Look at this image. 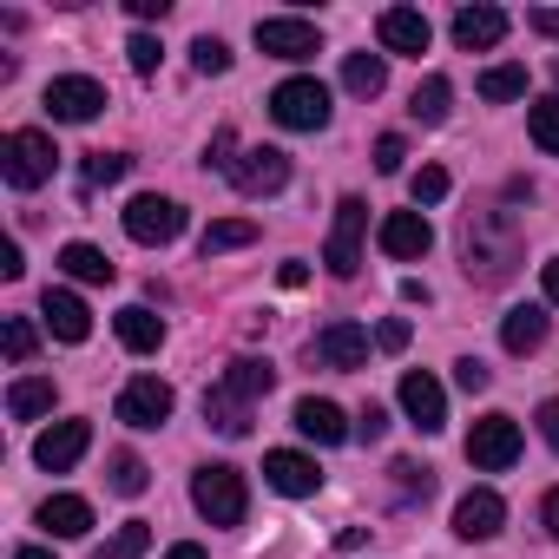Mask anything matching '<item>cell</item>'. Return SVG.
Wrapping results in <instances>:
<instances>
[{"instance_id":"obj_33","label":"cell","mask_w":559,"mask_h":559,"mask_svg":"<svg viewBox=\"0 0 559 559\" xmlns=\"http://www.w3.org/2000/svg\"><path fill=\"white\" fill-rule=\"evenodd\" d=\"M145 546H152V526H145V520H126V526L93 552V559H145Z\"/></svg>"},{"instance_id":"obj_19","label":"cell","mask_w":559,"mask_h":559,"mask_svg":"<svg viewBox=\"0 0 559 559\" xmlns=\"http://www.w3.org/2000/svg\"><path fill=\"white\" fill-rule=\"evenodd\" d=\"M297 435H310L317 448H336V441H349V435H356V421H343V408H336V402L304 395V402H297Z\"/></svg>"},{"instance_id":"obj_44","label":"cell","mask_w":559,"mask_h":559,"mask_svg":"<svg viewBox=\"0 0 559 559\" xmlns=\"http://www.w3.org/2000/svg\"><path fill=\"white\" fill-rule=\"evenodd\" d=\"M230 152H237V132H230V126H224V132H217V139H211V152H204V165H211V171H230V165H237V158H230Z\"/></svg>"},{"instance_id":"obj_23","label":"cell","mask_w":559,"mask_h":559,"mask_svg":"<svg viewBox=\"0 0 559 559\" xmlns=\"http://www.w3.org/2000/svg\"><path fill=\"white\" fill-rule=\"evenodd\" d=\"M500 343H507V356H533V349L546 343V304H520V310H507Z\"/></svg>"},{"instance_id":"obj_32","label":"cell","mask_w":559,"mask_h":559,"mask_svg":"<svg viewBox=\"0 0 559 559\" xmlns=\"http://www.w3.org/2000/svg\"><path fill=\"white\" fill-rule=\"evenodd\" d=\"M243 243H257V224H250V217H217V224L204 230V257H217V250H243Z\"/></svg>"},{"instance_id":"obj_35","label":"cell","mask_w":559,"mask_h":559,"mask_svg":"<svg viewBox=\"0 0 559 559\" xmlns=\"http://www.w3.org/2000/svg\"><path fill=\"white\" fill-rule=\"evenodd\" d=\"M152 487V467L139 461V454H112V493H126V500H139Z\"/></svg>"},{"instance_id":"obj_54","label":"cell","mask_w":559,"mask_h":559,"mask_svg":"<svg viewBox=\"0 0 559 559\" xmlns=\"http://www.w3.org/2000/svg\"><path fill=\"white\" fill-rule=\"evenodd\" d=\"M539 513H546V526H552V539H559V487L546 493V507H539Z\"/></svg>"},{"instance_id":"obj_26","label":"cell","mask_w":559,"mask_h":559,"mask_svg":"<svg viewBox=\"0 0 559 559\" xmlns=\"http://www.w3.org/2000/svg\"><path fill=\"white\" fill-rule=\"evenodd\" d=\"M60 270L73 276V284H112V276H119V263H112L99 243H67V250H60Z\"/></svg>"},{"instance_id":"obj_42","label":"cell","mask_w":559,"mask_h":559,"mask_svg":"<svg viewBox=\"0 0 559 559\" xmlns=\"http://www.w3.org/2000/svg\"><path fill=\"white\" fill-rule=\"evenodd\" d=\"M454 382H461V389H467V395H480V389H487V382H493V369H487V362H480V356H461V362H454Z\"/></svg>"},{"instance_id":"obj_3","label":"cell","mask_w":559,"mask_h":559,"mask_svg":"<svg viewBox=\"0 0 559 559\" xmlns=\"http://www.w3.org/2000/svg\"><path fill=\"white\" fill-rule=\"evenodd\" d=\"M53 165H60V152H53L47 132H8L0 139V178L14 191H40L53 178Z\"/></svg>"},{"instance_id":"obj_36","label":"cell","mask_w":559,"mask_h":559,"mask_svg":"<svg viewBox=\"0 0 559 559\" xmlns=\"http://www.w3.org/2000/svg\"><path fill=\"white\" fill-rule=\"evenodd\" d=\"M389 474H395V493H402V500H428V493H435V467H415V461H395Z\"/></svg>"},{"instance_id":"obj_55","label":"cell","mask_w":559,"mask_h":559,"mask_svg":"<svg viewBox=\"0 0 559 559\" xmlns=\"http://www.w3.org/2000/svg\"><path fill=\"white\" fill-rule=\"evenodd\" d=\"M14 559H53V552H47V546H21Z\"/></svg>"},{"instance_id":"obj_7","label":"cell","mask_w":559,"mask_h":559,"mask_svg":"<svg viewBox=\"0 0 559 559\" xmlns=\"http://www.w3.org/2000/svg\"><path fill=\"white\" fill-rule=\"evenodd\" d=\"M467 461H474L480 474H507V467L520 461V421H513V415H480V421L467 428Z\"/></svg>"},{"instance_id":"obj_53","label":"cell","mask_w":559,"mask_h":559,"mask_svg":"<svg viewBox=\"0 0 559 559\" xmlns=\"http://www.w3.org/2000/svg\"><path fill=\"white\" fill-rule=\"evenodd\" d=\"M165 559H211V552H204V546H191V539H178V546H171Z\"/></svg>"},{"instance_id":"obj_15","label":"cell","mask_w":559,"mask_h":559,"mask_svg":"<svg viewBox=\"0 0 559 559\" xmlns=\"http://www.w3.org/2000/svg\"><path fill=\"white\" fill-rule=\"evenodd\" d=\"M402 415H408L421 435H441V428H448V389H441L435 376L408 369V376H402Z\"/></svg>"},{"instance_id":"obj_28","label":"cell","mask_w":559,"mask_h":559,"mask_svg":"<svg viewBox=\"0 0 559 559\" xmlns=\"http://www.w3.org/2000/svg\"><path fill=\"white\" fill-rule=\"evenodd\" d=\"M343 86H349L356 99H376V93L389 86V53H349V60H343Z\"/></svg>"},{"instance_id":"obj_43","label":"cell","mask_w":559,"mask_h":559,"mask_svg":"<svg viewBox=\"0 0 559 559\" xmlns=\"http://www.w3.org/2000/svg\"><path fill=\"white\" fill-rule=\"evenodd\" d=\"M382 435H389V408H382V402H369V408L356 415V441H382Z\"/></svg>"},{"instance_id":"obj_8","label":"cell","mask_w":559,"mask_h":559,"mask_svg":"<svg viewBox=\"0 0 559 559\" xmlns=\"http://www.w3.org/2000/svg\"><path fill=\"white\" fill-rule=\"evenodd\" d=\"M230 185H237L243 198H270V191H284V185H290V152H276V145H250V152H237Z\"/></svg>"},{"instance_id":"obj_21","label":"cell","mask_w":559,"mask_h":559,"mask_svg":"<svg viewBox=\"0 0 559 559\" xmlns=\"http://www.w3.org/2000/svg\"><path fill=\"white\" fill-rule=\"evenodd\" d=\"M40 317H47V330H53L60 343H86V336H93V310H86L73 290H47V297H40Z\"/></svg>"},{"instance_id":"obj_38","label":"cell","mask_w":559,"mask_h":559,"mask_svg":"<svg viewBox=\"0 0 559 559\" xmlns=\"http://www.w3.org/2000/svg\"><path fill=\"white\" fill-rule=\"evenodd\" d=\"M126 171H132L126 152H93V158H86V185H119Z\"/></svg>"},{"instance_id":"obj_17","label":"cell","mask_w":559,"mask_h":559,"mask_svg":"<svg viewBox=\"0 0 559 559\" xmlns=\"http://www.w3.org/2000/svg\"><path fill=\"white\" fill-rule=\"evenodd\" d=\"M376 34H382V53H402V60H421L428 53V14H415V8H389L382 21H376Z\"/></svg>"},{"instance_id":"obj_1","label":"cell","mask_w":559,"mask_h":559,"mask_svg":"<svg viewBox=\"0 0 559 559\" xmlns=\"http://www.w3.org/2000/svg\"><path fill=\"white\" fill-rule=\"evenodd\" d=\"M461 270L474 276V284H507V276L520 270V224L513 211H467L461 217Z\"/></svg>"},{"instance_id":"obj_14","label":"cell","mask_w":559,"mask_h":559,"mask_svg":"<svg viewBox=\"0 0 559 559\" xmlns=\"http://www.w3.org/2000/svg\"><path fill=\"white\" fill-rule=\"evenodd\" d=\"M376 243H382V257H395V263H415V257H428V243H435V224H428L421 211H389V217L376 224Z\"/></svg>"},{"instance_id":"obj_9","label":"cell","mask_w":559,"mask_h":559,"mask_svg":"<svg viewBox=\"0 0 559 559\" xmlns=\"http://www.w3.org/2000/svg\"><path fill=\"white\" fill-rule=\"evenodd\" d=\"M310 356H317L323 369H336V376H356V369L369 362V330H362V323H349V317H336V323H323V330H317Z\"/></svg>"},{"instance_id":"obj_4","label":"cell","mask_w":559,"mask_h":559,"mask_svg":"<svg viewBox=\"0 0 559 559\" xmlns=\"http://www.w3.org/2000/svg\"><path fill=\"white\" fill-rule=\"evenodd\" d=\"M270 119L284 132H323L330 126V86L323 80H284L270 93Z\"/></svg>"},{"instance_id":"obj_30","label":"cell","mask_w":559,"mask_h":559,"mask_svg":"<svg viewBox=\"0 0 559 559\" xmlns=\"http://www.w3.org/2000/svg\"><path fill=\"white\" fill-rule=\"evenodd\" d=\"M8 415H14V421H40V415H53V382H47V376H21V382L8 389Z\"/></svg>"},{"instance_id":"obj_16","label":"cell","mask_w":559,"mask_h":559,"mask_svg":"<svg viewBox=\"0 0 559 559\" xmlns=\"http://www.w3.org/2000/svg\"><path fill=\"white\" fill-rule=\"evenodd\" d=\"M86 448H93V421H53V428L34 441V461H40L47 474H67Z\"/></svg>"},{"instance_id":"obj_39","label":"cell","mask_w":559,"mask_h":559,"mask_svg":"<svg viewBox=\"0 0 559 559\" xmlns=\"http://www.w3.org/2000/svg\"><path fill=\"white\" fill-rule=\"evenodd\" d=\"M191 67H198V73H204V80H211V73H230V47H224V40H211V34H204V40H198V47H191Z\"/></svg>"},{"instance_id":"obj_49","label":"cell","mask_w":559,"mask_h":559,"mask_svg":"<svg viewBox=\"0 0 559 559\" xmlns=\"http://www.w3.org/2000/svg\"><path fill=\"white\" fill-rule=\"evenodd\" d=\"M276 284H284V290H304V284H310V263H297V257H290L284 270H276Z\"/></svg>"},{"instance_id":"obj_37","label":"cell","mask_w":559,"mask_h":559,"mask_svg":"<svg viewBox=\"0 0 559 559\" xmlns=\"http://www.w3.org/2000/svg\"><path fill=\"white\" fill-rule=\"evenodd\" d=\"M408 198H415V211H421V204H441V198H448V171H441V165H421V171L408 178Z\"/></svg>"},{"instance_id":"obj_6","label":"cell","mask_w":559,"mask_h":559,"mask_svg":"<svg viewBox=\"0 0 559 559\" xmlns=\"http://www.w3.org/2000/svg\"><path fill=\"white\" fill-rule=\"evenodd\" d=\"M362 237H369V204L362 198H343L336 204V224H330V243H323L330 276H356L362 270Z\"/></svg>"},{"instance_id":"obj_12","label":"cell","mask_w":559,"mask_h":559,"mask_svg":"<svg viewBox=\"0 0 559 559\" xmlns=\"http://www.w3.org/2000/svg\"><path fill=\"white\" fill-rule=\"evenodd\" d=\"M126 237H132V243H178V237H185V211H178L171 198H152V191H145V198L126 204Z\"/></svg>"},{"instance_id":"obj_10","label":"cell","mask_w":559,"mask_h":559,"mask_svg":"<svg viewBox=\"0 0 559 559\" xmlns=\"http://www.w3.org/2000/svg\"><path fill=\"white\" fill-rule=\"evenodd\" d=\"M171 408H178V395H171V382H158V376H132V382L119 389V421H126V428H165Z\"/></svg>"},{"instance_id":"obj_18","label":"cell","mask_w":559,"mask_h":559,"mask_svg":"<svg viewBox=\"0 0 559 559\" xmlns=\"http://www.w3.org/2000/svg\"><path fill=\"white\" fill-rule=\"evenodd\" d=\"M500 520H507V500H500L493 487H474V493L454 500V533H461V539H493Z\"/></svg>"},{"instance_id":"obj_34","label":"cell","mask_w":559,"mask_h":559,"mask_svg":"<svg viewBox=\"0 0 559 559\" xmlns=\"http://www.w3.org/2000/svg\"><path fill=\"white\" fill-rule=\"evenodd\" d=\"M526 132L539 152H559V99H533L526 106Z\"/></svg>"},{"instance_id":"obj_46","label":"cell","mask_w":559,"mask_h":559,"mask_svg":"<svg viewBox=\"0 0 559 559\" xmlns=\"http://www.w3.org/2000/svg\"><path fill=\"white\" fill-rule=\"evenodd\" d=\"M408 336H415V330H408L402 317H389V323L376 330V349H389V356H402V349H408Z\"/></svg>"},{"instance_id":"obj_48","label":"cell","mask_w":559,"mask_h":559,"mask_svg":"<svg viewBox=\"0 0 559 559\" xmlns=\"http://www.w3.org/2000/svg\"><path fill=\"white\" fill-rule=\"evenodd\" d=\"M539 290H546V310H559V257L539 263Z\"/></svg>"},{"instance_id":"obj_22","label":"cell","mask_w":559,"mask_h":559,"mask_svg":"<svg viewBox=\"0 0 559 559\" xmlns=\"http://www.w3.org/2000/svg\"><path fill=\"white\" fill-rule=\"evenodd\" d=\"M112 330H119V343H126L132 356H152V349L165 343V317H152L145 304H126V310L112 317Z\"/></svg>"},{"instance_id":"obj_25","label":"cell","mask_w":559,"mask_h":559,"mask_svg":"<svg viewBox=\"0 0 559 559\" xmlns=\"http://www.w3.org/2000/svg\"><path fill=\"white\" fill-rule=\"evenodd\" d=\"M40 526H47L53 539H80V533H93V507H86L80 493H53V500L40 507Z\"/></svg>"},{"instance_id":"obj_2","label":"cell","mask_w":559,"mask_h":559,"mask_svg":"<svg viewBox=\"0 0 559 559\" xmlns=\"http://www.w3.org/2000/svg\"><path fill=\"white\" fill-rule=\"evenodd\" d=\"M191 507H198L211 526H243V513H250V487H243V474H237L230 461H211V467L191 474Z\"/></svg>"},{"instance_id":"obj_52","label":"cell","mask_w":559,"mask_h":559,"mask_svg":"<svg viewBox=\"0 0 559 559\" xmlns=\"http://www.w3.org/2000/svg\"><path fill=\"white\" fill-rule=\"evenodd\" d=\"M21 270H27V263H21V243H8V250H0V276H8V284H14Z\"/></svg>"},{"instance_id":"obj_29","label":"cell","mask_w":559,"mask_h":559,"mask_svg":"<svg viewBox=\"0 0 559 559\" xmlns=\"http://www.w3.org/2000/svg\"><path fill=\"white\" fill-rule=\"evenodd\" d=\"M448 106H454V80H448V73H428V80L415 86V99H408V119L441 126V119H448Z\"/></svg>"},{"instance_id":"obj_41","label":"cell","mask_w":559,"mask_h":559,"mask_svg":"<svg viewBox=\"0 0 559 559\" xmlns=\"http://www.w3.org/2000/svg\"><path fill=\"white\" fill-rule=\"evenodd\" d=\"M126 53H132V73H145V80H152V73H158V60H165V47H158L152 34H132V40H126Z\"/></svg>"},{"instance_id":"obj_11","label":"cell","mask_w":559,"mask_h":559,"mask_svg":"<svg viewBox=\"0 0 559 559\" xmlns=\"http://www.w3.org/2000/svg\"><path fill=\"white\" fill-rule=\"evenodd\" d=\"M257 47H263L270 60H317V53H323V34H317V21L276 14V21H257Z\"/></svg>"},{"instance_id":"obj_40","label":"cell","mask_w":559,"mask_h":559,"mask_svg":"<svg viewBox=\"0 0 559 559\" xmlns=\"http://www.w3.org/2000/svg\"><path fill=\"white\" fill-rule=\"evenodd\" d=\"M34 349H40L34 323L27 317H8V362H34Z\"/></svg>"},{"instance_id":"obj_47","label":"cell","mask_w":559,"mask_h":559,"mask_svg":"<svg viewBox=\"0 0 559 559\" xmlns=\"http://www.w3.org/2000/svg\"><path fill=\"white\" fill-rule=\"evenodd\" d=\"M539 441L559 454V395H552V402H539Z\"/></svg>"},{"instance_id":"obj_5","label":"cell","mask_w":559,"mask_h":559,"mask_svg":"<svg viewBox=\"0 0 559 559\" xmlns=\"http://www.w3.org/2000/svg\"><path fill=\"white\" fill-rule=\"evenodd\" d=\"M40 106H47V119H53V126H93L112 99H106V86H99V80L67 73V80H53V86L40 93Z\"/></svg>"},{"instance_id":"obj_13","label":"cell","mask_w":559,"mask_h":559,"mask_svg":"<svg viewBox=\"0 0 559 559\" xmlns=\"http://www.w3.org/2000/svg\"><path fill=\"white\" fill-rule=\"evenodd\" d=\"M263 480L284 493V500H310V493L323 487V467H317L310 454H297V448H270V454H263Z\"/></svg>"},{"instance_id":"obj_31","label":"cell","mask_w":559,"mask_h":559,"mask_svg":"<svg viewBox=\"0 0 559 559\" xmlns=\"http://www.w3.org/2000/svg\"><path fill=\"white\" fill-rule=\"evenodd\" d=\"M480 99H493V106L526 99V67H487L480 73Z\"/></svg>"},{"instance_id":"obj_45","label":"cell","mask_w":559,"mask_h":559,"mask_svg":"<svg viewBox=\"0 0 559 559\" xmlns=\"http://www.w3.org/2000/svg\"><path fill=\"white\" fill-rule=\"evenodd\" d=\"M402 158H408V145H402L395 132H382V139H376V171H402Z\"/></svg>"},{"instance_id":"obj_51","label":"cell","mask_w":559,"mask_h":559,"mask_svg":"<svg viewBox=\"0 0 559 559\" xmlns=\"http://www.w3.org/2000/svg\"><path fill=\"white\" fill-rule=\"evenodd\" d=\"M171 0H132V21H165Z\"/></svg>"},{"instance_id":"obj_20","label":"cell","mask_w":559,"mask_h":559,"mask_svg":"<svg viewBox=\"0 0 559 559\" xmlns=\"http://www.w3.org/2000/svg\"><path fill=\"white\" fill-rule=\"evenodd\" d=\"M507 40V14L500 8H461L454 14V47L461 53H487V47H500Z\"/></svg>"},{"instance_id":"obj_50","label":"cell","mask_w":559,"mask_h":559,"mask_svg":"<svg viewBox=\"0 0 559 559\" xmlns=\"http://www.w3.org/2000/svg\"><path fill=\"white\" fill-rule=\"evenodd\" d=\"M526 21H533V34H546V40H559V8H533Z\"/></svg>"},{"instance_id":"obj_27","label":"cell","mask_w":559,"mask_h":559,"mask_svg":"<svg viewBox=\"0 0 559 559\" xmlns=\"http://www.w3.org/2000/svg\"><path fill=\"white\" fill-rule=\"evenodd\" d=\"M224 389H230V395H243V402H263V395L276 389V369H270L263 356H237V362L224 369Z\"/></svg>"},{"instance_id":"obj_24","label":"cell","mask_w":559,"mask_h":559,"mask_svg":"<svg viewBox=\"0 0 559 559\" xmlns=\"http://www.w3.org/2000/svg\"><path fill=\"white\" fill-rule=\"evenodd\" d=\"M204 421H211L217 435L243 441V435H250V402H243V395H230V389L217 382V389H204Z\"/></svg>"}]
</instances>
